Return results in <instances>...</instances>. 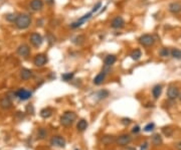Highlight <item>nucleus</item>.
I'll return each mask as SVG.
<instances>
[{"mask_svg":"<svg viewBox=\"0 0 181 150\" xmlns=\"http://www.w3.org/2000/svg\"><path fill=\"white\" fill-rule=\"evenodd\" d=\"M105 78H106V73H100L98 74L97 76H96V78L94 79V84L95 85H101V84H103V82L105 81Z\"/></svg>","mask_w":181,"mask_h":150,"instance_id":"obj_15","label":"nucleus"},{"mask_svg":"<svg viewBox=\"0 0 181 150\" xmlns=\"http://www.w3.org/2000/svg\"><path fill=\"white\" fill-rule=\"evenodd\" d=\"M160 54H161V57H168L169 54H171V51H169V49H166V47H164V49H162L161 51H160Z\"/></svg>","mask_w":181,"mask_h":150,"instance_id":"obj_28","label":"nucleus"},{"mask_svg":"<svg viewBox=\"0 0 181 150\" xmlns=\"http://www.w3.org/2000/svg\"><path fill=\"white\" fill-rule=\"evenodd\" d=\"M169 11L176 14V13L181 12V4L179 2H172L169 4Z\"/></svg>","mask_w":181,"mask_h":150,"instance_id":"obj_13","label":"nucleus"},{"mask_svg":"<svg viewBox=\"0 0 181 150\" xmlns=\"http://www.w3.org/2000/svg\"><path fill=\"white\" fill-rule=\"evenodd\" d=\"M17 17H15L14 14H8L6 16V19L8 20V21H14V20H16Z\"/></svg>","mask_w":181,"mask_h":150,"instance_id":"obj_31","label":"nucleus"},{"mask_svg":"<svg viewBox=\"0 0 181 150\" xmlns=\"http://www.w3.org/2000/svg\"><path fill=\"white\" fill-rule=\"evenodd\" d=\"M46 135H47V132H46V130L43 128H40L38 130V132H37V136H38L39 139H44L45 137H46Z\"/></svg>","mask_w":181,"mask_h":150,"instance_id":"obj_25","label":"nucleus"},{"mask_svg":"<svg viewBox=\"0 0 181 150\" xmlns=\"http://www.w3.org/2000/svg\"><path fill=\"white\" fill-rule=\"evenodd\" d=\"M47 62V57L43 54H37V56L35 57V59H34V60H33L34 65H35L36 67H42V65H45V62Z\"/></svg>","mask_w":181,"mask_h":150,"instance_id":"obj_9","label":"nucleus"},{"mask_svg":"<svg viewBox=\"0 0 181 150\" xmlns=\"http://www.w3.org/2000/svg\"><path fill=\"white\" fill-rule=\"evenodd\" d=\"M77 128H78L79 131H85L88 128V122L85 119L79 120L78 125H77Z\"/></svg>","mask_w":181,"mask_h":150,"instance_id":"obj_20","label":"nucleus"},{"mask_svg":"<svg viewBox=\"0 0 181 150\" xmlns=\"http://www.w3.org/2000/svg\"><path fill=\"white\" fill-rule=\"evenodd\" d=\"M50 144L52 146L55 147H60V148H63L65 146V139L62 137V136H54L50 140Z\"/></svg>","mask_w":181,"mask_h":150,"instance_id":"obj_5","label":"nucleus"},{"mask_svg":"<svg viewBox=\"0 0 181 150\" xmlns=\"http://www.w3.org/2000/svg\"><path fill=\"white\" fill-rule=\"evenodd\" d=\"M52 115V110L50 109V108H44V109H42L40 111V116L42 118H44V119L49 118Z\"/></svg>","mask_w":181,"mask_h":150,"instance_id":"obj_19","label":"nucleus"},{"mask_svg":"<svg viewBox=\"0 0 181 150\" xmlns=\"http://www.w3.org/2000/svg\"><path fill=\"white\" fill-rule=\"evenodd\" d=\"M176 148H177V150H181V142L176 144Z\"/></svg>","mask_w":181,"mask_h":150,"instance_id":"obj_35","label":"nucleus"},{"mask_svg":"<svg viewBox=\"0 0 181 150\" xmlns=\"http://www.w3.org/2000/svg\"><path fill=\"white\" fill-rule=\"evenodd\" d=\"M116 60H117V59H116V57L114 56V54H109V56L106 57L104 62H105V65H107V67H110V65L115 64Z\"/></svg>","mask_w":181,"mask_h":150,"instance_id":"obj_17","label":"nucleus"},{"mask_svg":"<svg viewBox=\"0 0 181 150\" xmlns=\"http://www.w3.org/2000/svg\"><path fill=\"white\" fill-rule=\"evenodd\" d=\"M162 131H163V133H164L166 136H168V137H169V136H171V135H172V133H173V130H172V129L166 128V127L162 129Z\"/></svg>","mask_w":181,"mask_h":150,"instance_id":"obj_30","label":"nucleus"},{"mask_svg":"<svg viewBox=\"0 0 181 150\" xmlns=\"http://www.w3.org/2000/svg\"><path fill=\"white\" fill-rule=\"evenodd\" d=\"M122 123H123L124 125H129L130 123H131V119H129V118H124V119H122Z\"/></svg>","mask_w":181,"mask_h":150,"instance_id":"obj_33","label":"nucleus"},{"mask_svg":"<svg viewBox=\"0 0 181 150\" xmlns=\"http://www.w3.org/2000/svg\"><path fill=\"white\" fill-rule=\"evenodd\" d=\"M161 93H162V86L161 85H157L153 88L152 94H153V97L155 99H158L159 97L161 96Z\"/></svg>","mask_w":181,"mask_h":150,"instance_id":"obj_18","label":"nucleus"},{"mask_svg":"<svg viewBox=\"0 0 181 150\" xmlns=\"http://www.w3.org/2000/svg\"><path fill=\"white\" fill-rule=\"evenodd\" d=\"M128 150H136L135 148H128Z\"/></svg>","mask_w":181,"mask_h":150,"instance_id":"obj_37","label":"nucleus"},{"mask_svg":"<svg viewBox=\"0 0 181 150\" xmlns=\"http://www.w3.org/2000/svg\"><path fill=\"white\" fill-rule=\"evenodd\" d=\"M102 141L104 142V143L109 144V143H111V142H114V141H115V138H114L113 136H105V137L103 138Z\"/></svg>","mask_w":181,"mask_h":150,"instance_id":"obj_29","label":"nucleus"},{"mask_svg":"<svg viewBox=\"0 0 181 150\" xmlns=\"http://www.w3.org/2000/svg\"><path fill=\"white\" fill-rule=\"evenodd\" d=\"M152 143L155 146H159L162 144V137L159 134H154L153 137H152Z\"/></svg>","mask_w":181,"mask_h":150,"instance_id":"obj_21","label":"nucleus"},{"mask_svg":"<svg viewBox=\"0 0 181 150\" xmlns=\"http://www.w3.org/2000/svg\"><path fill=\"white\" fill-rule=\"evenodd\" d=\"M111 26L115 29H120V28H123L125 26V20L122 16H117L112 20Z\"/></svg>","mask_w":181,"mask_h":150,"instance_id":"obj_8","label":"nucleus"},{"mask_svg":"<svg viewBox=\"0 0 181 150\" xmlns=\"http://www.w3.org/2000/svg\"><path fill=\"white\" fill-rule=\"evenodd\" d=\"M141 57H142V52H141L140 49H135V51L131 54L132 60H139L141 59Z\"/></svg>","mask_w":181,"mask_h":150,"instance_id":"obj_22","label":"nucleus"},{"mask_svg":"<svg viewBox=\"0 0 181 150\" xmlns=\"http://www.w3.org/2000/svg\"><path fill=\"white\" fill-rule=\"evenodd\" d=\"M11 105H12V102L9 97H4V98L0 101V106L3 108V109H8V108L11 107Z\"/></svg>","mask_w":181,"mask_h":150,"instance_id":"obj_14","label":"nucleus"},{"mask_svg":"<svg viewBox=\"0 0 181 150\" xmlns=\"http://www.w3.org/2000/svg\"><path fill=\"white\" fill-rule=\"evenodd\" d=\"M140 130H141V129H140V126L137 125V126H135V127H133L132 132L134 133V134H138V133L140 132Z\"/></svg>","mask_w":181,"mask_h":150,"instance_id":"obj_32","label":"nucleus"},{"mask_svg":"<svg viewBox=\"0 0 181 150\" xmlns=\"http://www.w3.org/2000/svg\"><path fill=\"white\" fill-rule=\"evenodd\" d=\"M146 148H147V143H145L144 146H142V150H144V149H146Z\"/></svg>","mask_w":181,"mask_h":150,"instance_id":"obj_36","label":"nucleus"},{"mask_svg":"<svg viewBox=\"0 0 181 150\" xmlns=\"http://www.w3.org/2000/svg\"><path fill=\"white\" fill-rule=\"evenodd\" d=\"M101 5H102V3H101V2H99V3H97V5H96V6H94V8H93V11H92V12H97L98 10L100 9Z\"/></svg>","mask_w":181,"mask_h":150,"instance_id":"obj_34","label":"nucleus"},{"mask_svg":"<svg viewBox=\"0 0 181 150\" xmlns=\"http://www.w3.org/2000/svg\"><path fill=\"white\" fill-rule=\"evenodd\" d=\"M43 7V2L42 0H32L30 2V8L33 10V11H38V10H41V8Z\"/></svg>","mask_w":181,"mask_h":150,"instance_id":"obj_12","label":"nucleus"},{"mask_svg":"<svg viewBox=\"0 0 181 150\" xmlns=\"http://www.w3.org/2000/svg\"><path fill=\"white\" fill-rule=\"evenodd\" d=\"M108 96H109V92H108L107 90H102V91H100L99 93L97 94V97H99L100 100L106 99Z\"/></svg>","mask_w":181,"mask_h":150,"instance_id":"obj_24","label":"nucleus"},{"mask_svg":"<svg viewBox=\"0 0 181 150\" xmlns=\"http://www.w3.org/2000/svg\"><path fill=\"white\" fill-rule=\"evenodd\" d=\"M74 73H66V74H63V75L62 76V79L63 81L68 82V81H71V79L74 78Z\"/></svg>","mask_w":181,"mask_h":150,"instance_id":"obj_26","label":"nucleus"},{"mask_svg":"<svg viewBox=\"0 0 181 150\" xmlns=\"http://www.w3.org/2000/svg\"><path fill=\"white\" fill-rule=\"evenodd\" d=\"M32 76V72H31L30 70H28V69H22L21 70V72H20V77L22 80H28L29 78Z\"/></svg>","mask_w":181,"mask_h":150,"instance_id":"obj_16","label":"nucleus"},{"mask_svg":"<svg viewBox=\"0 0 181 150\" xmlns=\"http://www.w3.org/2000/svg\"><path fill=\"white\" fill-rule=\"evenodd\" d=\"M16 97L21 101H26V100H28L29 98H31V96H32V93H31L30 91H27L25 90V89H19L16 93Z\"/></svg>","mask_w":181,"mask_h":150,"instance_id":"obj_4","label":"nucleus"},{"mask_svg":"<svg viewBox=\"0 0 181 150\" xmlns=\"http://www.w3.org/2000/svg\"><path fill=\"white\" fill-rule=\"evenodd\" d=\"M139 43L143 46H152L155 43V38L151 35H143L139 38Z\"/></svg>","mask_w":181,"mask_h":150,"instance_id":"obj_3","label":"nucleus"},{"mask_svg":"<svg viewBox=\"0 0 181 150\" xmlns=\"http://www.w3.org/2000/svg\"><path fill=\"white\" fill-rule=\"evenodd\" d=\"M31 24V18L27 14H20L15 20V25L19 29H26Z\"/></svg>","mask_w":181,"mask_h":150,"instance_id":"obj_2","label":"nucleus"},{"mask_svg":"<svg viewBox=\"0 0 181 150\" xmlns=\"http://www.w3.org/2000/svg\"><path fill=\"white\" fill-rule=\"evenodd\" d=\"M77 119V114L73 111H68L63 113V115L60 117V124L65 127H70L74 124V122Z\"/></svg>","mask_w":181,"mask_h":150,"instance_id":"obj_1","label":"nucleus"},{"mask_svg":"<svg viewBox=\"0 0 181 150\" xmlns=\"http://www.w3.org/2000/svg\"><path fill=\"white\" fill-rule=\"evenodd\" d=\"M167 96H168V98L171 100L176 99L177 97L179 96V90H178L177 87L170 86L168 88V90H167Z\"/></svg>","mask_w":181,"mask_h":150,"instance_id":"obj_10","label":"nucleus"},{"mask_svg":"<svg viewBox=\"0 0 181 150\" xmlns=\"http://www.w3.org/2000/svg\"><path fill=\"white\" fill-rule=\"evenodd\" d=\"M30 43L33 46L38 47L43 43V38H42V36L39 33H32L30 36Z\"/></svg>","mask_w":181,"mask_h":150,"instance_id":"obj_6","label":"nucleus"},{"mask_svg":"<svg viewBox=\"0 0 181 150\" xmlns=\"http://www.w3.org/2000/svg\"><path fill=\"white\" fill-rule=\"evenodd\" d=\"M17 52L21 57H27L29 54V52H30V49H29V46L27 44H21V46H18Z\"/></svg>","mask_w":181,"mask_h":150,"instance_id":"obj_11","label":"nucleus"},{"mask_svg":"<svg viewBox=\"0 0 181 150\" xmlns=\"http://www.w3.org/2000/svg\"><path fill=\"white\" fill-rule=\"evenodd\" d=\"M132 141V137L130 135H127V134H124V135H121L117 138V144L120 146H126L128 144H130Z\"/></svg>","mask_w":181,"mask_h":150,"instance_id":"obj_7","label":"nucleus"},{"mask_svg":"<svg viewBox=\"0 0 181 150\" xmlns=\"http://www.w3.org/2000/svg\"><path fill=\"white\" fill-rule=\"evenodd\" d=\"M154 128H155V124L154 123H148L144 127V131L145 132H151V131L154 130Z\"/></svg>","mask_w":181,"mask_h":150,"instance_id":"obj_27","label":"nucleus"},{"mask_svg":"<svg viewBox=\"0 0 181 150\" xmlns=\"http://www.w3.org/2000/svg\"><path fill=\"white\" fill-rule=\"evenodd\" d=\"M171 56L176 60H181V51L178 49H173L171 51Z\"/></svg>","mask_w":181,"mask_h":150,"instance_id":"obj_23","label":"nucleus"}]
</instances>
